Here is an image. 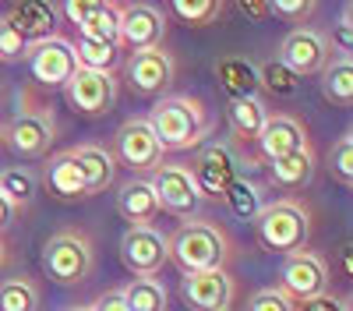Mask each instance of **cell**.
I'll use <instances>...</instances> for the list:
<instances>
[{
  "label": "cell",
  "instance_id": "cell-1",
  "mask_svg": "<svg viewBox=\"0 0 353 311\" xmlns=\"http://www.w3.org/2000/svg\"><path fill=\"white\" fill-rule=\"evenodd\" d=\"M166 254L170 262L181 269V276L191 272H209V269H226L230 259L237 254L233 237L212 219H188L184 226L166 237Z\"/></svg>",
  "mask_w": 353,
  "mask_h": 311
},
{
  "label": "cell",
  "instance_id": "cell-2",
  "mask_svg": "<svg viewBox=\"0 0 353 311\" xmlns=\"http://www.w3.org/2000/svg\"><path fill=\"white\" fill-rule=\"evenodd\" d=\"M149 128L159 138L163 152H191L209 134V113L194 96H163L149 110Z\"/></svg>",
  "mask_w": 353,
  "mask_h": 311
},
{
  "label": "cell",
  "instance_id": "cell-3",
  "mask_svg": "<svg viewBox=\"0 0 353 311\" xmlns=\"http://www.w3.org/2000/svg\"><path fill=\"white\" fill-rule=\"evenodd\" d=\"M254 237L261 251H272V254L304 251L311 241V209L301 198L265 202V209L254 216Z\"/></svg>",
  "mask_w": 353,
  "mask_h": 311
},
{
  "label": "cell",
  "instance_id": "cell-4",
  "mask_svg": "<svg viewBox=\"0 0 353 311\" xmlns=\"http://www.w3.org/2000/svg\"><path fill=\"white\" fill-rule=\"evenodd\" d=\"M43 272L57 287H78L96 272V244L85 230L64 226L43 244Z\"/></svg>",
  "mask_w": 353,
  "mask_h": 311
},
{
  "label": "cell",
  "instance_id": "cell-5",
  "mask_svg": "<svg viewBox=\"0 0 353 311\" xmlns=\"http://www.w3.org/2000/svg\"><path fill=\"white\" fill-rule=\"evenodd\" d=\"M53 138H57L53 110L46 103H32V99H28L11 117V124L4 128V146L18 159H43V156H50Z\"/></svg>",
  "mask_w": 353,
  "mask_h": 311
},
{
  "label": "cell",
  "instance_id": "cell-6",
  "mask_svg": "<svg viewBox=\"0 0 353 311\" xmlns=\"http://www.w3.org/2000/svg\"><path fill=\"white\" fill-rule=\"evenodd\" d=\"M166 39V14L145 0H117V46L121 53L156 50Z\"/></svg>",
  "mask_w": 353,
  "mask_h": 311
},
{
  "label": "cell",
  "instance_id": "cell-7",
  "mask_svg": "<svg viewBox=\"0 0 353 311\" xmlns=\"http://www.w3.org/2000/svg\"><path fill=\"white\" fill-rule=\"evenodd\" d=\"M25 68L43 89H64L68 78L78 71L74 43H68L61 32H53L46 39H32L25 46Z\"/></svg>",
  "mask_w": 353,
  "mask_h": 311
},
{
  "label": "cell",
  "instance_id": "cell-8",
  "mask_svg": "<svg viewBox=\"0 0 353 311\" xmlns=\"http://www.w3.org/2000/svg\"><path fill=\"white\" fill-rule=\"evenodd\" d=\"M110 156L121 166H128L134 177H141V174H152V170L163 163V146H159V138L152 134L149 121L131 117V121H124L121 128L113 131Z\"/></svg>",
  "mask_w": 353,
  "mask_h": 311
},
{
  "label": "cell",
  "instance_id": "cell-9",
  "mask_svg": "<svg viewBox=\"0 0 353 311\" xmlns=\"http://www.w3.org/2000/svg\"><path fill=\"white\" fill-rule=\"evenodd\" d=\"M329 283H332V272H329V262L321 259L318 251H293L283 259V269H279V290L293 301V304H304L311 297H321L329 294Z\"/></svg>",
  "mask_w": 353,
  "mask_h": 311
},
{
  "label": "cell",
  "instance_id": "cell-10",
  "mask_svg": "<svg viewBox=\"0 0 353 311\" xmlns=\"http://www.w3.org/2000/svg\"><path fill=\"white\" fill-rule=\"evenodd\" d=\"M124 81H128V89L134 96H145V99L170 96V85L176 81V61H173V53H166L163 46L141 50V53H128V61H124Z\"/></svg>",
  "mask_w": 353,
  "mask_h": 311
},
{
  "label": "cell",
  "instance_id": "cell-11",
  "mask_svg": "<svg viewBox=\"0 0 353 311\" xmlns=\"http://www.w3.org/2000/svg\"><path fill=\"white\" fill-rule=\"evenodd\" d=\"M276 61L283 68H290L297 78H314L329 68L332 61V46H329V36L318 32V28H290L279 43V57Z\"/></svg>",
  "mask_w": 353,
  "mask_h": 311
},
{
  "label": "cell",
  "instance_id": "cell-12",
  "mask_svg": "<svg viewBox=\"0 0 353 311\" xmlns=\"http://www.w3.org/2000/svg\"><path fill=\"white\" fill-rule=\"evenodd\" d=\"M184 166H188V174H191L201 198H223L226 188L237 181V156H233L230 146H223V141L198 146V152Z\"/></svg>",
  "mask_w": 353,
  "mask_h": 311
},
{
  "label": "cell",
  "instance_id": "cell-13",
  "mask_svg": "<svg viewBox=\"0 0 353 311\" xmlns=\"http://www.w3.org/2000/svg\"><path fill=\"white\" fill-rule=\"evenodd\" d=\"M117 92H121V81L106 71H88V68H78L68 85H64V96L71 103L74 113L81 117H106L117 103Z\"/></svg>",
  "mask_w": 353,
  "mask_h": 311
},
{
  "label": "cell",
  "instance_id": "cell-14",
  "mask_svg": "<svg viewBox=\"0 0 353 311\" xmlns=\"http://www.w3.org/2000/svg\"><path fill=\"white\" fill-rule=\"evenodd\" d=\"M121 262L134 279H156L170 262L166 234H159L156 226H128L121 237Z\"/></svg>",
  "mask_w": 353,
  "mask_h": 311
},
{
  "label": "cell",
  "instance_id": "cell-15",
  "mask_svg": "<svg viewBox=\"0 0 353 311\" xmlns=\"http://www.w3.org/2000/svg\"><path fill=\"white\" fill-rule=\"evenodd\" d=\"M149 184H152V191L159 198V209L170 212V216L191 219V212L201 202V194H198V188H194L184 163H159L149 174Z\"/></svg>",
  "mask_w": 353,
  "mask_h": 311
},
{
  "label": "cell",
  "instance_id": "cell-16",
  "mask_svg": "<svg viewBox=\"0 0 353 311\" xmlns=\"http://www.w3.org/2000/svg\"><path fill=\"white\" fill-rule=\"evenodd\" d=\"M181 297L191 311H226L237 301V283L226 269L181 276Z\"/></svg>",
  "mask_w": 353,
  "mask_h": 311
},
{
  "label": "cell",
  "instance_id": "cell-17",
  "mask_svg": "<svg viewBox=\"0 0 353 311\" xmlns=\"http://www.w3.org/2000/svg\"><path fill=\"white\" fill-rule=\"evenodd\" d=\"M254 146H258L261 159L272 163V159H283V156L311 149V134H307L304 121L293 117V113H269V121H265Z\"/></svg>",
  "mask_w": 353,
  "mask_h": 311
},
{
  "label": "cell",
  "instance_id": "cell-18",
  "mask_svg": "<svg viewBox=\"0 0 353 311\" xmlns=\"http://www.w3.org/2000/svg\"><path fill=\"white\" fill-rule=\"evenodd\" d=\"M117 212L131 226H156L163 209H159V198H156L149 177H131L117 188Z\"/></svg>",
  "mask_w": 353,
  "mask_h": 311
},
{
  "label": "cell",
  "instance_id": "cell-19",
  "mask_svg": "<svg viewBox=\"0 0 353 311\" xmlns=\"http://www.w3.org/2000/svg\"><path fill=\"white\" fill-rule=\"evenodd\" d=\"M68 156L74 159V166L81 170V177H85V191L88 198L92 194H103L113 177H117V159L110 156L106 146H96V141H85V146H71Z\"/></svg>",
  "mask_w": 353,
  "mask_h": 311
},
{
  "label": "cell",
  "instance_id": "cell-20",
  "mask_svg": "<svg viewBox=\"0 0 353 311\" xmlns=\"http://www.w3.org/2000/svg\"><path fill=\"white\" fill-rule=\"evenodd\" d=\"M57 4L53 0H21V4H11L8 8V21L18 28V32L32 43V39H46L53 36V25H57Z\"/></svg>",
  "mask_w": 353,
  "mask_h": 311
},
{
  "label": "cell",
  "instance_id": "cell-21",
  "mask_svg": "<svg viewBox=\"0 0 353 311\" xmlns=\"http://www.w3.org/2000/svg\"><path fill=\"white\" fill-rule=\"evenodd\" d=\"M43 181L50 188L53 198H61V202H81V198H88L85 191V177H81V170L74 166V159L64 152H53L43 166Z\"/></svg>",
  "mask_w": 353,
  "mask_h": 311
},
{
  "label": "cell",
  "instance_id": "cell-22",
  "mask_svg": "<svg viewBox=\"0 0 353 311\" xmlns=\"http://www.w3.org/2000/svg\"><path fill=\"white\" fill-rule=\"evenodd\" d=\"M269 106H265L261 96H241V99H230V110H226V117H230V131L237 141H258L265 121H269Z\"/></svg>",
  "mask_w": 353,
  "mask_h": 311
},
{
  "label": "cell",
  "instance_id": "cell-23",
  "mask_svg": "<svg viewBox=\"0 0 353 311\" xmlns=\"http://www.w3.org/2000/svg\"><path fill=\"white\" fill-rule=\"evenodd\" d=\"M311 177H314V149H304V152H293V156L269 163V181L279 191H301L304 184H311Z\"/></svg>",
  "mask_w": 353,
  "mask_h": 311
},
{
  "label": "cell",
  "instance_id": "cell-24",
  "mask_svg": "<svg viewBox=\"0 0 353 311\" xmlns=\"http://www.w3.org/2000/svg\"><path fill=\"white\" fill-rule=\"evenodd\" d=\"M216 78L219 85L230 92V99H241V96H258V74H254V64L244 61V57H223L216 61Z\"/></svg>",
  "mask_w": 353,
  "mask_h": 311
},
{
  "label": "cell",
  "instance_id": "cell-25",
  "mask_svg": "<svg viewBox=\"0 0 353 311\" xmlns=\"http://www.w3.org/2000/svg\"><path fill=\"white\" fill-rule=\"evenodd\" d=\"M321 81V96H325L332 106H350L353 103V61L350 57H332L329 68L318 74Z\"/></svg>",
  "mask_w": 353,
  "mask_h": 311
},
{
  "label": "cell",
  "instance_id": "cell-26",
  "mask_svg": "<svg viewBox=\"0 0 353 311\" xmlns=\"http://www.w3.org/2000/svg\"><path fill=\"white\" fill-rule=\"evenodd\" d=\"M0 198L18 212H25L28 205H32V198H36V177L28 174V170L21 166H11V170H0Z\"/></svg>",
  "mask_w": 353,
  "mask_h": 311
},
{
  "label": "cell",
  "instance_id": "cell-27",
  "mask_svg": "<svg viewBox=\"0 0 353 311\" xmlns=\"http://www.w3.org/2000/svg\"><path fill=\"white\" fill-rule=\"evenodd\" d=\"M74 57H78V68L113 74V68L121 64V46H117V43H103V39H85V36H78Z\"/></svg>",
  "mask_w": 353,
  "mask_h": 311
},
{
  "label": "cell",
  "instance_id": "cell-28",
  "mask_svg": "<svg viewBox=\"0 0 353 311\" xmlns=\"http://www.w3.org/2000/svg\"><path fill=\"white\" fill-rule=\"evenodd\" d=\"M39 308V283L28 276H14L0 283V311H36Z\"/></svg>",
  "mask_w": 353,
  "mask_h": 311
},
{
  "label": "cell",
  "instance_id": "cell-29",
  "mask_svg": "<svg viewBox=\"0 0 353 311\" xmlns=\"http://www.w3.org/2000/svg\"><path fill=\"white\" fill-rule=\"evenodd\" d=\"M121 290H124L131 311H166V304H170V294L159 279H131Z\"/></svg>",
  "mask_w": 353,
  "mask_h": 311
},
{
  "label": "cell",
  "instance_id": "cell-30",
  "mask_svg": "<svg viewBox=\"0 0 353 311\" xmlns=\"http://www.w3.org/2000/svg\"><path fill=\"white\" fill-rule=\"evenodd\" d=\"M170 11L181 21H188L191 28H209L226 14V4L223 0H173Z\"/></svg>",
  "mask_w": 353,
  "mask_h": 311
},
{
  "label": "cell",
  "instance_id": "cell-31",
  "mask_svg": "<svg viewBox=\"0 0 353 311\" xmlns=\"http://www.w3.org/2000/svg\"><path fill=\"white\" fill-rule=\"evenodd\" d=\"M78 36L117 43V0H96V11L78 25Z\"/></svg>",
  "mask_w": 353,
  "mask_h": 311
},
{
  "label": "cell",
  "instance_id": "cell-32",
  "mask_svg": "<svg viewBox=\"0 0 353 311\" xmlns=\"http://www.w3.org/2000/svg\"><path fill=\"white\" fill-rule=\"evenodd\" d=\"M223 202L237 212V216H244V219H254L261 209H265V198H261V188L254 184V181H248V177H237L230 188H226V194H223Z\"/></svg>",
  "mask_w": 353,
  "mask_h": 311
},
{
  "label": "cell",
  "instance_id": "cell-33",
  "mask_svg": "<svg viewBox=\"0 0 353 311\" xmlns=\"http://www.w3.org/2000/svg\"><path fill=\"white\" fill-rule=\"evenodd\" d=\"M254 74H258L261 89H269L272 96H297V89H301V78L293 74L290 68H283L279 61H261V64H254Z\"/></svg>",
  "mask_w": 353,
  "mask_h": 311
},
{
  "label": "cell",
  "instance_id": "cell-34",
  "mask_svg": "<svg viewBox=\"0 0 353 311\" xmlns=\"http://www.w3.org/2000/svg\"><path fill=\"white\" fill-rule=\"evenodd\" d=\"M329 174H332L343 188L353 184V138H350V131H343V138L329 149Z\"/></svg>",
  "mask_w": 353,
  "mask_h": 311
},
{
  "label": "cell",
  "instance_id": "cell-35",
  "mask_svg": "<svg viewBox=\"0 0 353 311\" xmlns=\"http://www.w3.org/2000/svg\"><path fill=\"white\" fill-rule=\"evenodd\" d=\"M25 46H28V39L8 18H0V64H21L25 61Z\"/></svg>",
  "mask_w": 353,
  "mask_h": 311
},
{
  "label": "cell",
  "instance_id": "cell-36",
  "mask_svg": "<svg viewBox=\"0 0 353 311\" xmlns=\"http://www.w3.org/2000/svg\"><path fill=\"white\" fill-rule=\"evenodd\" d=\"M248 311H293V301L279 287H265L248 297Z\"/></svg>",
  "mask_w": 353,
  "mask_h": 311
},
{
  "label": "cell",
  "instance_id": "cell-37",
  "mask_svg": "<svg viewBox=\"0 0 353 311\" xmlns=\"http://www.w3.org/2000/svg\"><path fill=\"white\" fill-rule=\"evenodd\" d=\"M269 11L272 14H279V18H286V21H304V18H311L314 11H318V4L314 0H276V4H269Z\"/></svg>",
  "mask_w": 353,
  "mask_h": 311
},
{
  "label": "cell",
  "instance_id": "cell-38",
  "mask_svg": "<svg viewBox=\"0 0 353 311\" xmlns=\"http://www.w3.org/2000/svg\"><path fill=\"white\" fill-rule=\"evenodd\" d=\"M329 46L339 50V57H350V53H353V4L343 8V18H339V25H336Z\"/></svg>",
  "mask_w": 353,
  "mask_h": 311
},
{
  "label": "cell",
  "instance_id": "cell-39",
  "mask_svg": "<svg viewBox=\"0 0 353 311\" xmlns=\"http://www.w3.org/2000/svg\"><path fill=\"white\" fill-rule=\"evenodd\" d=\"M293 311H350V301L346 297H336L332 290L321 294V297H311L304 304H293Z\"/></svg>",
  "mask_w": 353,
  "mask_h": 311
},
{
  "label": "cell",
  "instance_id": "cell-40",
  "mask_svg": "<svg viewBox=\"0 0 353 311\" xmlns=\"http://www.w3.org/2000/svg\"><path fill=\"white\" fill-rule=\"evenodd\" d=\"M92 311H131L128 308V297H124V290L117 287V290H106V294H99L92 304H88Z\"/></svg>",
  "mask_w": 353,
  "mask_h": 311
},
{
  "label": "cell",
  "instance_id": "cell-41",
  "mask_svg": "<svg viewBox=\"0 0 353 311\" xmlns=\"http://www.w3.org/2000/svg\"><path fill=\"white\" fill-rule=\"evenodd\" d=\"M248 18H269L272 11H269V4H258V0H241V4H237Z\"/></svg>",
  "mask_w": 353,
  "mask_h": 311
},
{
  "label": "cell",
  "instance_id": "cell-42",
  "mask_svg": "<svg viewBox=\"0 0 353 311\" xmlns=\"http://www.w3.org/2000/svg\"><path fill=\"white\" fill-rule=\"evenodd\" d=\"M11 223H14V209L4 202V198H0V237H4V230H8Z\"/></svg>",
  "mask_w": 353,
  "mask_h": 311
},
{
  "label": "cell",
  "instance_id": "cell-43",
  "mask_svg": "<svg viewBox=\"0 0 353 311\" xmlns=\"http://www.w3.org/2000/svg\"><path fill=\"white\" fill-rule=\"evenodd\" d=\"M8 265V244H4V237H0V269Z\"/></svg>",
  "mask_w": 353,
  "mask_h": 311
},
{
  "label": "cell",
  "instance_id": "cell-44",
  "mask_svg": "<svg viewBox=\"0 0 353 311\" xmlns=\"http://www.w3.org/2000/svg\"><path fill=\"white\" fill-rule=\"evenodd\" d=\"M68 311H92V308H88V304H78V308H68Z\"/></svg>",
  "mask_w": 353,
  "mask_h": 311
},
{
  "label": "cell",
  "instance_id": "cell-45",
  "mask_svg": "<svg viewBox=\"0 0 353 311\" xmlns=\"http://www.w3.org/2000/svg\"><path fill=\"white\" fill-rule=\"evenodd\" d=\"M0 149H4V124H0Z\"/></svg>",
  "mask_w": 353,
  "mask_h": 311
},
{
  "label": "cell",
  "instance_id": "cell-46",
  "mask_svg": "<svg viewBox=\"0 0 353 311\" xmlns=\"http://www.w3.org/2000/svg\"><path fill=\"white\" fill-rule=\"evenodd\" d=\"M226 311H233V308H226Z\"/></svg>",
  "mask_w": 353,
  "mask_h": 311
}]
</instances>
